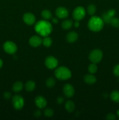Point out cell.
<instances>
[{
	"label": "cell",
	"mask_w": 119,
	"mask_h": 120,
	"mask_svg": "<svg viewBox=\"0 0 119 120\" xmlns=\"http://www.w3.org/2000/svg\"><path fill=\"white\" fill-rule=\"evenodd\" d=\"M35 103L36 106L38 108V109H43L46 107L47 104V100L44 98L43 96H38L35 98Z\"/></svg>",
	"instance_id": "cell-11"
},
{
	"label": "cell",
	"mask_w": 119,
	"mask_h": 120,
	"mask_svg": "<svg viewBox=\"0 0 119 120\" xmlns=\"http://www.w3.org/2000/svg\"><path fill=\"white\" fill-rule=\"evenodd\" d=\"M11 93L10 92H9V91H6L4 94V98L5 99H9L11 97Z\"/></svg>",
	"instance_id": "cell-32"
},
{
	"label": "cell",
	"mask_w": 119,
	"mask_h": 120,
	"mask_svg": "<svg viewBox=\"0 0 119 120\" xmlns=\"http://www.w3.org/2000/svg\"><path fill=\"white\" fill-rule=\"evenodd\" d=\"M106 118L108 120H114L116 119V116L113 113H109L106 116Z\"/></svg>",
	"instance_id": "cell-30"
},
{
	"label": "cell",
	"mask_w": 119,
	"mask_h": 120,
	"mask_svg": "<svg viewBox=\"0 0 119 120\" xmlns=\"http://www.w3.org/2000/svg\"><path fill=\"white\" fill-rule=\"evenodd\" d=\"M103 58V52L100 49H94L90 53L89 55V59L92 63H99L102 60Z\"/></svg>",
	"instance_id": "cell-4"
},
{
	"label": "cell",
	"mask_w": 119,
	"mask_h": 120,
	"mask_svg": "<svg viewBox=\"0 0 119 120\" xmlns=\"http://www.w3.org/2000/svg\"><path fill=\"white\" fill-rule=\"evenodd\" d=\"M2 66H3V61H2V60L1 59H0V69H1Z\"/></svg>",
	"instance_id": "cell-37"
},
{
	"label": "cell",
	"mask_w": 119,
	"mask_h": 120,
	"mask_svg": "<svg viewBox=\"0 0 119 120\" xmlns=\"http://www.w3.org/2000/svg\"><path fill=\"white\" fill-rule=\"evenodd\" d=\"M79 22L78 21H76L75 22H74V26L75 27V28H78V27L79 26Z\"/></svg>",
	"instance_id": "cell-35"
},
{
	"label": "cell",
	"mask_w": 119,
	"mask_h": 120,
	"mask_svg": "<svg viewBox=\"0 0 119 120\" xmlns=\"http://www.w3.org/2000/svg\"><path fill=\"white\" fill-rule=\"evenodd\" d=\"M78 38V35L75 32H70L66 35V40L69 43H74L76 42Z\"/></svg>",
	"instance_id": "cell-14"
},
{
	"label": "cell",
	"mask_w": 119,
	"mask_h": 120,
	"mask_svg": "<svg viewBox=\"0 0 119 120\" xmlns=\"http://www.w3.org/2000/svg\"><path fill=\"white\" fill-rule=\"evenodd\" d=\"M110 98L116 103H119V91L114 90L110 94Z\"/></svg>",
	"instance_id": "cell-20"
},
{
	"label": "cell",
	"mask_w": 119,
	"mask_h": 120,
	"mask_svg": "<svg viewBox=\"0 0 119 120\" xmlns=\"http://www.w3.org/2000/svg\"><path fill=\"white\" fill-rule=\"evenodd\" d=\"M23 19L24 23L28 25H32L36 22V17L33 14L27 12L23 15Z\"/></svg>",
	"instance_id": "cell-10"
},
{
	"label": "cell",
	"mask_w": 119,
	"mask_h": 120,
	"mask_svg": "<svg viewBox=\"0 0 119 120\" xmlns=\"http://www.w3.org/2000/svg\"><path fill=\"white\" fill-rule=\"evenodd\" d=\"M44 63L48 69H54L57 68L58 62L56 57L52 56H49L46 58Z\"/></svg>",
	"instance_id": "cell-8"
},
{
	"label": "cell",
	"mask_w": 119,
	"mask_h": 120,
	"mask_svg": "<svg viewBox=\"0 0 119 120\" xmlns=\"http://www.w3.org/2000/svg\"><path fill=\"white\" fill-rule=\"evenodd\" d=\"M34 116L36 117H39L41 116V112L40 110H36L34 112Z\"/></svg>",
	"instance_id": "cell-34"
},
{
	"label": "cell",
	"mask_w": 119,
	"mask_h": 120,
	"mask_svg": "<svg viewBox=\"0 0 119 120\" xmlns=\"http://www.w3.org/2000/svg\"><path fill=\"white\" fill-rule=\"evenodd\" d=\"M104 23L102 18L99 16H94L91 18L88 23L89 29L93 32H99L103 29Z\"/></svg>",
	"instance_id": "cell-2"
},
{
	"label": "cell",
	"mask_w": 119,
	"mask_h": 120,
	"mask_svg": "<svg viewBox=\"0 0 119 120\" xmlns=\"http://www.w3.org/2000/svg\"><path fill=\"white\" fill-rule=\"evenodd\" d=\"M3 48L6 53L10 55H13L17 51V46L14 42L12 41H8L4 43L3 45Z\"/></svg>",
	"instance_id": "cell-6"
},
{
	"label": "cell",
	"mask_w": 119,
	"mask_h": 120,
	"mask_svg": "<svg viewBox=\"0 0 119 120\" xmlns=\"http://www.w3.org/2000/svg\"><path fill=\"white\" fill-rule=\"evenodd\" d=\"M110 24L112 25L114 28H119V18L116 17L112 18V20H111Z\"/></svg>",
	"instance_id": "cell-27"
},
{
	"label": "cell",
	"mask_w": 119,
	"mask_h": 120,
	"mask_svg": "<svg viewBox=\"0 0 119 120\" xmlns=\"http://www.w3.org/2000/svg\"><path fill=\"white\" fill-rule=\"evenodd\" d=\"M64 99L63 97H58L57 99V102L58 104H61L64 103Z\"/></svg>",
	"instance_id": "cell-33"
},
{
	"label": "cell",
	"mask_w": 119,
	"mask_h": 120,
	"mask_svg": "<svg viewBox=\"0 0 119 120\" xmlns=\"http://www.w3.org/2000/svg\"><path fill=\"white\" fill-rule=\"evenodd\" d=\"M73 25V22L71 19H66L65 21H63L61 24L62 28L65 30H68L71 28V27Z\"/></svg>",
	"instance_id": "cell-19"
},
{
	"label": "cell",
	"mask_w": 119,
	"mask_h": 120,
	"mask_svg": "<svg viewBox=\"0 0 119 120\" xmlns=\"http://www.w3.org/2000/svg\"><path fill=\"white\" fill-rule=\"evenodd\" d=\"M63 93L65 97H68V98H71L74 95V88L70 84H65L63 87Z\"/></svg>",
	"instance_id": "cell-9"
},
{
	"label": "cell",
	"mask_w": 119,
	"mask_h": 120,
	"mask_svg": "<svg viewBox=\"0 0 119 120\" xmlns=\"http://www.w3.org/2000/svg\"><path fill=\"white\" fill-rule=\"evenodd\" d=\"M46 84L47 87H48L49 88H52L56 84V81L53 77H49L47 79L46 81Z\"/></svg>",
	"instance_id": "cell-23"
},
{
	"label": "cell",
	"mask_w": 119,
	"mask_h": 120,
	"mask_svg": "<svg viewBox=\"0 0 119 120\" xmlns=\"http://www.w3.org/2000/svg\"><path fill=\"white\" fill-rule=\"evenodd\" d=\"M84 81L88 84H93L96 82V78L93 74H88L84 77Z\"/></svg>",
	"instance_id": "cell-15"
},
{
	"label": "cell",
	"mask_w": 119,
	"mask_h": 120,
	"mask_svg": "<svg viewBox=\"0 0 119 120\" xmlns=\"http://www.w3.org/2000/svg\"><path fill=\"white\" fill-rule=\"evenodd\" d=\"M113 74L114 75V76H117V77H119V64H116V65L113 68Z\"/></svg>",
	"instance_id": "cell-29"
},
{
	"label": "cell",
	"mask_w": 119,
	"mask_h": 120,
	"mask_svg": "<svg viewBox=\"0 0 119 120\" xmlns=\"http://www.w3.org/2000/svg\"><path fill=\"white\" fill-rule=\"evenodd\" d=\"M42 39L40 36L34 35L32 36L29 41V43L31 46L34 48H37L40 46L42 43Z\"/></svg>",
	"instance_id": "cell-13"
},
{
	"label": "cell",
	"mask_w": 119,
	"mask_h": 120,
	"mask_svg": "<svg viewBox=\"0 0 119 120\" xmlns=\"http://www.w3.org/2000/svg\"><path fill=\"white\" fill-rule=\"evenodd\" d=\"M12 105L14 109L17 110H21L24 106V101L22 96L20 95H15L12 97Z\"/></svg>",
	"instance_id": "cell-5"
},
{
	"label": "cell",
	"mask_w": 119,
	"mask_h": 120,
	"mask_svg": "<svg viewBox=\"0 0 119 120\" xmlns=\"http://www.w3.org/2000/svg\"><path fill=\"white\" fill-rule=\"evenodd\" d=\"M23 88V83L21 82H16L12 86V90L15 93H19L22 91Z\"/></svg>",
	"instance_id": "cell-18"
},
{
	"label": "cell",
	"mask_w": 119,
	"mask_h": 120,
	"mask_svg": "<svg viewBox=\"0 0 119 120\" xmlns=\"http://www.w3.org/2000/svg\"><path fill=\"white\" fill-rule=\"evenodd\" d=\"M102 19L103 21V22H105V23H110L111 20H112V17H111V16H110L108 14H107V12H105L102 15Z\"/></svg>",
	"instance_id": "cell-26"
},
{
	"label": "cell",
	"mask_w": 119,
	"mask_h": 120,
	"mask_svg": "<svg viewBox=\"0 0 119 120\" xmlns=\"http://www.w3.org/2000/svg\"><path fill=\"white\" fill-rule=\"evenodd\" d=\"M107 12V14H108V15H109L112 18L114 17V16H115L116 14V11L114 10V9H109V10H108Z\"/></svg>",
	"instance_id": "cell-31"
},
{
	"label": "cell",
	"mask_w": 119,
	"mask_h": 120,
	"mask_svg": "<svg viewBox=\"0 0 119 120\" xmlns=\"http://www.w3.org/2000/svg\"><path fill=\"white\" fill-rule=\"evenodd\" d=\"M85 15H86V11L85 8L82 7H78L75 8L72 13L74 19L75 21H78L82 19L85 17Z\"/></svg>",
	"instance_id": "cell-7"
},
{
	"label": "cell",
	"mask_w": 119,
	"mask_h": 120,
	"mask_svg": "<svg viewBox=\"0 0 119 120\" xmlns=\"http://www.w3.org/2000/svg\"><path fill=\"white\" fill-rule=\"evenodd\" d=\"M44 116L47 117H51L54 115V111L51 109H46L44 111Z\"/></svg>",
	"instance_id": "cell-28"
},
{
	"label": "cell",
	"mask_w": 119,
	"mask_h": 120,
	"mask_svg": "<svg viewBox=\"0 0 119 120\" xmlns=\"http://www.w3.org/2000/svg\"><path fill=\"white\" fill-rule=\"evenodd\" d=\"M56 14L58 18L64 19L68 16V11L65 7H60L56 9Z\"/></svg>",
	"instance_id": "cell-12"
},
{
	"label": "cell",
	"mask_w": 119,
	"mask_h": 120,
	"mask_svg": "<svg viewBox=\"0 0 119 120\" xmlns=\"http://www.w3.org/2000/svg\"><path fill=\"white\" fill-rule=\"evenodd\" d=\"M52 41L51 39V38L49 37V36H45L44 39L42 40V43L43 44V45L45 47H47V48H49V47H50L52 45Z\"/></svg>",
	"instance_id": "cell-22"
},
{
	"label": "cell",
	"mask_w": 119,
	"mask_h": 120,
	"mask_svg": "<svg viewBox=\"0 0 119 120\" xmlns=\"http://www.w3.org/2000/svg\"><path fill=\"white\" fill-rule=\"evenodd\" d=\"M52 22H53L54 23H57L58 22V19L57 18H52Z\"/></svg>",
	"instance_id": "cell-36"
},
{
	"label": "cell",
	"mask_w": 119,
	"mask_h": 120,
	"mask_svg": "<svg viewBox=\"0 0 119 120\" xmlns=\"http://www.w3.org/2000/svg\"><path fill=\"white\" fill-rule=\"evenodd\" d=\"M24 87H25V89L26 91H29V92L30 91H32L35 89V87H36V83H35V82L34 81L29 80L25 83Z\"/></svg>",
	"instance_id": "cell-16"
},
{
	"label": "cell",
	"mask_w": 119,
	"mask_h": 120,
	"mask_svg": "<svg viewBox=\"0 0 119 120\" xmlns=\"http://www.w3.org/2000/svg\"><path fill=\"white\" fill-rule=\"evenodd\" d=\"M117 116L119 117V109L117 111Z\"/></svg>",
	"instance_id": "cell-38"
},
{
	"label": "cell",
	"mask_w": 119,
	"mask_h": 120,
	"mask_svg": "<svg viewBox=\"0 0 119 120\" xmlns=\"http://www.w3.org/2000/svg\"><path fill=\"white\" fill-rule=\"evenodd\" d=\"M65 108L68 112H72L74 111L75 105L74 103L71 100H68L65 103Z\"/></svg>",
	"instance_id": "cell-17"
},
{
	"label": "cell",
	"mask_w": 119,
	"mask_h": 120,
	"mask_svg": "<svg viewBox=\"0 0 119 120\" xmlns=\"http://www.w3.org/2000/svg\"><path fill=\"white\" fill-rule=\"evenodd\" d=\"M42 18L45 20H49L52 18V14H51V11L48 9H44L42 12Z\"/></svg>",
	"instance_id": "cell-21"
},
{
	"label": "cell",
	"mask_w": 119,
	"mask_h": 120,
	"mask_svg": "<svg viewBox=\"0 0 119 120\" xmlns=\"http://www.w3.org/2000/svg\"><path fill=\"white\" fill-rule=\"evenodd\" d=\"M55 76L61 80H66L70 79L72 76V73L70 69L65 66H60L56 69L54 71Z\"/></svg>",
	"instance_id": "cell-3"
},
{
	"label": "cell",
	"mask_w": 119,
	"mask_h": 120,
	"mask_svg": "<svg viewBox=\"0 0 119 120\" xmlns=\"http://www.w3.org/2000/svg\"><path fill=\"white\" fill-rule=\"evenodd\" d=\"M35 29L38 35L45 37L51 34L52 30V27L49 21L41 20L36 23Z\"/></svg>",
	"instance_id": "cell-1"
},
{
	"label": "cell",
	"mask_w": 119,
	"mask_h": 120,
	"mask_svg": "<svg viewBox=\"0 0 119 120\" xmlns=\"http://www.w3.org/2000/svg\"><path fill=\"white\" fill-rule=\"evenodd\" d=\"M87 11L89 15H93L95 14L96 11V7L93 4H90L89 5L88 7L87 8Z\"/></svg>",
	"instance_id": "cell-24"
},
{
	"label": "cell",
	"mask_w": 119,
	"mask_h": 120,
	"mask_svg": "<svg viewBox=\"0 0 119 120\" xmlns=\"http://www.w3.org/2000/svg\"><path fill=\"white\" fill-rule=\"evenodd\" d=\"M98 70V66L95 63H92V64H89L88 66V71L90 73L94 74Z\"/></svg>",
	"instance_id": "cell-25"
}]
</instances>
